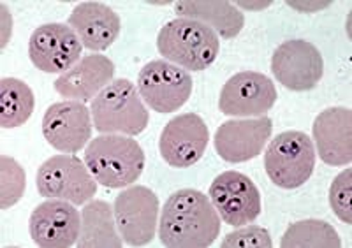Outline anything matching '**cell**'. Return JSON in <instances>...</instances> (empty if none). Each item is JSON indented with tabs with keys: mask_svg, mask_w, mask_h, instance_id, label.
<instances>
[{
	"mask_svg": "<svg viewBox=\"0 0 352 248\" xmlns=\"http://www.w3.org/2000/svg\"><path fill=\"white\" fill-rule=\"evenodd\" d=\"M220 234V218L208 196L196 188L176 190L166 201L159 238L169 248H206Z\"/></svg>",
	"mask_w": 352,
	"mask_h": 248,
	"instance_id": "1",
	"label": "cell"
},
{
	"mask_svg": "<svg viewBox=\"0 0 352 248\" xmlns=\"http://www.w3.org/2000/svg\"><path fill=\"white\" fill-rule=\"evenodd\" d=\"M85 164L97 183L129 187L143 174L144 152L136 139L122 134H100L85 148Z\"/></svg>",
	"mask_w": 352,
	"mask_h": 248,
	"instance_id": "2",
	"label": "cell"
},
{
	"mask_svg": "<svg viewBox=\"0 0 352 248\" xmlns=\"http://www.w3.org/2000/svg\"><path fill=\"white\" fill-rule=\"evenodd\" d=\"M157 49L162 58L185 71L199 72L215 62L220 52L217 32L196 20L176 18L160 28Z\"/></svg>",
	"mask_w": 352,
	"mask_h": 248,
	"instance_id": "3",
	"label": "cell"
},
{
	"mask_svg": "<svg viewBox=\"0 0 352 248\" xmlns=\"http://www.w3.org/2000/svg\"><path fill=\"white\" fill-rule=\"evenodd\" d=\"M94 128L100 134L138 136L148 127L150 115L134 83L113 80L92 99Z\"/></svg>",
	"mask_w": 352,
	"mask_h": 248,
	"instance_id": "4",
	"label": "cell"
},
{
	"mask_svg": "<svg viewBox=\"0 0 352 248\" xmlns=\"http://www.w3.org/2000/svg\"><path fill=\"white\" fill-rule=\"evenodd\" d=\"M316 168L314 141L300 131H285L270 141L264 153V169L280 188H298L307 183Z\"/></svg>",
	"mask_w": 352,
	"mask_h": 248,
	"instance_id": "5",
	"label": "cell"
},
{
	"mask_svg": "<svg viewBox=\"0 0 352 248\" xmlns=\"http://www.w3.org/2000/svg\"><path fill=\"white\" fill-rule=\"evenodd\" d=\"M37 192L46 199H64L81 206L92 201L97 180L83 160L72 153H60L44 160L37 171Z\"/></svg>",
	"mask_w": 352,
	"mask_h": 248,
	"instance_id": "6",
	"label": "cell"
},
{
	"mask_svg": "<svg viewBox=\"0 0 352 248\" xmlns=\"http://www.w3.org/2000/svg\"><path fill=\"white\" fill-rule=\"evenodd\" d=\"M115 221L122 240L129 247H144L155 238L159 225V197L143 185H132L116 196Z\"/></svg>",
	"mask_w": 352,
	"mask_h": 248,
	"instance_id": "7",
	"label": "cell"
},
{
	"mask_svg": "<svg viewBox=\"0 0 352 248\" xmlns=\"http://www.w3.org/2000/svg\"><path fill=\"white\" fill-rule=\"evenodd\" d=\"M138 92L153 111H178L192 93V78L185 69L164 58L152 60L140 71Z\"/></svg>",
	"mask_w": 352,
	"mask_h": 248,
	"instance_id": "8",
	"label": "cell"
},
{
	"mask_svg": "<svg viewBox=\"0 0 352 248\" xmlns=\"http://www.w3.org/2000/svg\"><path fill=\"white\" fill-rule=\"evenodd\" d=\"M208 197L220 218L231 227L252 224L263 212L259 188L243 172L219 174L210 187Z\"/></svg>",
	"mask_w": 352,
	"mask_h": 248,
	"instance_id": "9",
	"label": "cell"
},
{
	"mask_svg": "<svg viewBox=\"0 0 352 248\" xmlns=\"http://www.w3.org/2000/svg\"><path fill=\"white\" fill-rule=\"evenodd\" d=\"M275 80L292 92L314 90L322 80L324 62L319 49L303 39L284 41L272 55Z\"/></svg>",
	"mask_w": 352,
	"mask_h": 248,
	"instance_id": "10",
	"label": "cell"
},
{
	"mask_svg": "<svg viewBox=\"0 0 352 248\" xmlns=\"http://www.w3.org/2000/svg\"><path fill=\"white\" fill-rule=\"evenodd\" d=\"M276 102L275 83L263 72L243 71L226 81L220 90L219 109L226 116L259 118Z\"/></svg>",
	"mask_w": 352,
	"mask_h": 248,
	"instance_id": "11",
	"label": "cell"
},
{
	"mask_svg": "<svg viewBox=\"0 0 352 248\" xmlns=\"http://www.w3.org/2000/svg\"><path fill=\"white\" fill-rule=\"evenodd\" d=\"M81 45L78 34L69 25H41L28 41V56L36 69L50 74H64L81 60Z\"/></svg>",
	"mask_w": 352,
	"mask_h": 248,
	"instance_id": "12",
	"label": "cell"
},
{
	"mask_svg": "<svg viewBox=\"0 0 352 248\" xmlns=\"http://www.w3.org/2000/svg\"><path fill=\"white\" fill-rule=\"evenodd\" d=\"M210 141L208 125L196 113H184L166 124L160 134L159 152L171 168H190L199 162Z\"/></svg>",
	"mask_w": 352,
	"mask_h": 248,
	"instance_id": "13",
	"label": "cell"
},
{
	"mask_svg": "<svg viewBox=\"0 0 352 248\" xmlns=\"http://www.w3.org/2000/svg\"><path fill=\"white\" fill-rule=\"evenodd\" d=\"M92 113L80 100H62L46 109L43 134L62 153H78L92 139Z\"/></svg>",
	"mask_w": 352,
	"mask_h": 248,
	"instance_id": "14",
	"label": "cell"
},
{
	"mask_svg": "<svg viewBox=\"0 0 352 248\" xmlns=\"http://www.w3.org/2000/svg\"><path fill=\"white\" fill-rule=\"evenodd\" d=\"M81 229V213L64 199L41 203L30 215L28 231L34 243L43 248H69L76 245Z\"/></svg>",
	"mask_w": 352,
	"mask_h": 248,
	"instance_id": "15",
	"label": "cell"
},
{
	"mask_svg": "<svg viewBox=\"0 0 352 248\" xmlns=\"http://www.w3.org/2000/svg\"><path fill=\"white\" fill-rule=\"evenodd\" d=\"M273 133V122L268 116L228 120L215 133V150L219 157L231 164H241L261 155Z\"/></svg>",
	"mask_w": 352,
	"mask_h": 248,
	"instance_id": "16",
	"label": "cell"
},
{
	"mask_svg": "<svg viewBox=\"0 0 352 248\" xmlns=\"http://www.w3.org/2000/svg\"><path fill=\"white\" fill-rule=\"evenodd\" d=\"M314 141L320 160L342 168L352 162V111L349 108H329L319 113L312 127Z\"/></svg>",
	"mask_w": 352,
	"mask_h": 248,
	"instance_id": "17",
	"label": "cell"
},
{
	"mask_svg": "<svg viewBox=\"0 0 352 248\" xmlns=\"http://www.w3.org/2000/svg\"><path fill=\"white\" fill-rule=\"evenodd\" d=\"M69 27L78 34L83 48L104 52L120 36V16L102 2H83L76 5L67 20Z\"/></svg>",
	"mask_w": 352,
	"mask_h": 248,
	"instance_id": "18",
	"label": "cell"
},
{
	"mask_svg": "<svg viewBox=\"0 0 352 248\" xmlns=\"http://www.w3.org/2000/svg\"><path fill=\"white\" fill-rule=\"evenodd\" d=\"M115 76V64L106 55H87L53 83L55 92L67 100H90Z\"/></svg>",
	"mask_w": 352,
	"mask_h": 248,
	"instance_id": "19",
	"label": "cell"
},
{
	"mask_svg": "<svg viewBox=\"0 0 352 248\" xmlns=\"http://www.w3.org/2000/svg\"><path fill=\"white\" fill-rule=\"evenodd\" d=\"M176 14L185 20L208 25L222 39H232L245 25L243 12L228 0H184L175 4Z\"/></svg>",
	"mask_w": 352,
	"mask_h": 248,
	"instance_id": "20",
	"label": "cell"
},
{
	"mask_svg": "<svg viewBox=\"0 0 352 248\" xmlns=\"http://www.w3.org/2000/svg\"><path fill=\"white\" fill-rule=\"evenodd\" d=\"M76 245L80 248H120L122 236L116 232L115 210L100 199L88 201L81 210V229Z\"/></svg>",
	"mask_w": 352,
	"mask_h": 248,
	"instance_id": "21",
	"label": "cell"
},
{
	"mask_svg": "<svg viewBox=\"0 0 352 248\" xmlns=\"http://www.w3.org/2000/svg\"><path fill=\"white\" fill-rule=\"evenodd\" d=\"M36 97L32 89L18 78L0 80V127H21L32 116Z\"/></svg>",
	"mask_w": 352,
	"mask_h": 248,
	"instance_id": "22",
	"label": "cell"
},
{
	"mask_svg": "<svg viewBox=\"0 0 352 248\" xmlns=\"http://www.w3.org/2000/svg\"><path fill=\"white\" fill-rule=\"evenodd\" d=\"M282 248H340L342 240L331 224L317 218L294 222L284 232Z\"/></svg>",
	"mask_w": 352,
	"mask_h": 248,
	"instance_id": "23",
	"label": "cell"
},
{
	"mask_svg": "<svg viewBox=\"0 0 352 248\" xmlns=\"http://www.w3.org/2000/svg\"><path fill=\"white\" fill-rule=\"evenodd\" d=\"M27 187L25 169L12 157H0V208H12L23 197Z\"/></svg>",
	"mask_w": 352,
	"mask_h": 248,
	"instance_id": "24",
	"label": "cell"
},
{
	"mask_svg": "<svg viewBox=\"0 0 352 248\" xmlns=\"http://www.w3.org/2000/svg\"><path fill=\"white\" fill-rule=\"evenodd\" d=\"M352 169H345L329 187V206L342 222L352 224Z\"/></svg>",
	"mask_w": 352,
	"mask_h": 248,
	"instance_id": "25",
	"label": "cell"
},
{
	"mask_svg": "<svg viewBox=\"0 0 352 248\" xmlns=\"http://www.w3.org/2000/svg\"><path fill=\"white\" fill-rule=\"evenodd\" d=\"M222 248H272V236L264 227L256 224H247L229 232L220 243Z\"/></svg>",
	"mask_w": 352,
	"mask_h": 248,
	"instance_id": "26",
	"label": "cell"
},
{
	"mask_svg": "<svg viewBox=\"0 0 352 248\" xmlns=\"http://www.w3.org/2000/svg\"><path fill=\"white\" fill-rule=\"evenodd\" d=\"M289 8L296 9L298 12H317L320 9H326L328 5H331V2H308V0H303V2H287Z\"/></svg>",
	"mask_w": 352,
	"mask_h": 248,
	"instance_id": "27",
	"label": "cell"
},
{
	"mask_svg": "<svg viewBox=\"0 0 352 248\" xmlns=\"http://www.w3.org/2000/svg\"><path fill=\"white\" fill-rule=\"evenodd\" d=\"M234 5L236 8H241V9H247V11H261V9H266L272 5V2H250V0H238V2H234Z\"/></svg>",
	"mask_w": 352,
	"mask_h": 248,
	"instance_id": "28",
	"label": "cell"
}]
</instances>
